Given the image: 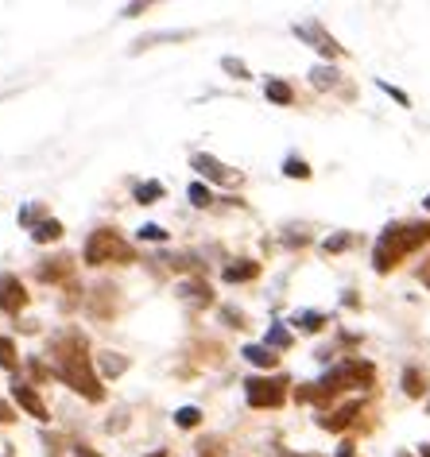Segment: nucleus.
I'll use <instances>...</instances> for the list:
<instances>
[{
  "label": "nucleus",
  "mask_w": 430,
  "mask_h": 457,
  "mask_svg": "<svg viewBox=\"0 0 430 457\" xmlns=\"http://www.w3.org/2000/svg\"><path fill=\"white\" fill-rule=\"evenodd\" d=\"M51 376H59L62 384H70L78 395L86 399H105V387H101L94 361H89V341L82 329H62L59 337L51 341Z\"/></svg>",
  "instance_id": "nucleus-1"
},
{
  "label": "nucleus",
  "mask_w": 430,
  "mask_h": 457,
  "mask_svg": "<svg viewBox=\"0 0 430 457\" xmlns=\"http://www.w3.org/2000/svg\"><path fill=\"white\" fill-rule=\"evenodd\" d=\"M426 241H430V221H395L380 233L376 248H372V264H376V271H392L403 256H411Z\"/></svg>",
  "instance_id": "nucleus-2"
},
{
  "label": "nucleus",
  "mask_w": 430,
  "mask_h": 457,
  "mask_svg": "<svg viewBox=\"0 0 430 457\" xmlns=\"http://www.w3.org/2000/svg\"><path fill=\"white\" fill-rule=\"evenodd\" d=\"M372 380H376V369H372L368 361H342L337 369L326 372L318 384L302 387L299 399H307V403H330L334 395L349 392V387H372Z\"/></svg>",
  "instance_id": "nucleus-3"
},
{
  "label": "nucleus",
  "mask_w": 430,
  "mask_h": 457,
  "mask_svg": "<svg viewBox=\"0 0 430 457\" xmlns=\"http://www.w3.org/2000/svg\"><path fill=\"white\" fill-rule=\"evenodd\" d=\"M136 260V248L124 241L120 233L112 228H94L86 241V264L94 268H105V264H132Z\"/></svg>",
  "instance_id": "nucleus-4"
},
{
  "label": "nucleus",
  "mask_w": 430,
  "mask_h": 457,
  "mask_svg": "<svg viewBox=\"0 0 430 457\" xmlns=\"http://www.w3.org/2000/svg\"><path fill=\"white\" fill-rule=\"evenodd\" d=\"M244 395L252 407H283V399H287V376H252L244 384Z\"/></svg>",
  "instance_id": "nucleus-5"
},
{
  "label": "nucleus",
  "mask_w": 430,
  "mask_h": 457,
  "mask_svg": "<svg viewBox=\"0 0 430 457\" xmlns=\"http://www.w3.org/2000/svg\"><path fill=\"white\" fill-rule=\"evenodd\" d=\"M295 36H299V39H307L314 51L326 54V59H337V54H342V47H337V39H334L322 24H299V28H295Z\"/></svg>",
  "instance_id": "nucleus-6"
},
{
  "label": "nucleus",
  "mask_w": 430,
  "mask_h": 457,
  "mask_svg": "<svg viewBox=\"0 0 430 457\" xmlns=\"http://www.w3.org/2000/svg\"><path fill=\"white\" fill-rule=\"evenodd\" d=\"M24 306H28L24 283H20L16 276H0V311H4V314H20Z\"/></svg>",
  "instance_id": "nucleus-7"
},
{
  "label": "nucleus",
  "mask_w": 430,
  "mask_h": 457,
  "mask_svg": "<svg viewBox=\"0 0 430 457\" xmlns=\"http://www.w3.org/2000/svg\"><path fill=\"white\" fill-rule=\"evenodd\" d=\"M194 167H198L210 182H221V187H233V182H241V175H236L233 167H225L221 159H213V155H194Z\"/></svg>",
  "instance_id": "nucleus-8"
},
{
  "label": "nucleus",
  "mask_w": 430,
  "mask_h": 457,
  "mask_svg": "<svg viewBox=\"0 0 430 457\" xmlns=\"http://www.w3.org/2000/svg\"><path fill=\"white\" fill-rule=\"evenodd\" d=\"M12 399H16V403L28 411L31 419H39V422H47V419H51V415H47V407H43V399L36 395V387H28V384H16V387H12Z\"/></svg>",
  "instance_id": "nucleus-9"
},
{
  "label": "nucleus",
  "mask_w": 430,
  "mask_h": 457,
  "mask_svg": "<svg viewBox=\"0 0 430 457\" xmlns=\"http://www.w3.org/2000/svg\"><path fill=\"white\" fill-rule=\"evenodd\" d=\"M74 271V260L70 256H59V260H47V264L39 268V279L43 283H59V279H66Z\"/></svg>",
  "instance_id": "nucleus-10"
},
{
  "label": "nucleus",
  "mask_w": 430,
  "mask_h": 457,
  "mask_svg": "<svg viewBox=\"0 0 430 457\" xmlns=\"http://www.w3.org/2000/svg\"><path fill=\"white\" fill-rule=\"evenodd\" d=\"M260 276V264H252V260H236V264L225 268V283H248Z\"/></svg>",
  "instance_id": "nucleus-11"
},
{
  "label": "nucleus",
  "mask_w": 430,
  "mask_h": 457,
  "mask_svg": "<svg viewBox=\"0 0 430 457\" xmlns=\"http://www.w3.org/2000/svg\"><path fill=\"white\" fill-rule=\"evenodd\" d=\"M357 415H360V403H345L342 411H334V415H326V419H322V427H326V430H345V427H349V422H353Z\"/></svg>",
  "instance_id": "nucleus-12"
},
{
  "label": "nucleus",
  "mask_w": 430,
  "mask_h": 457,
  "mask_svg": "<svg viewBox=\"0 0 430 457\" xmlns=\"http://www.w3.org/2000/svg\"><path fill=\"white\" fill-rule=\"evenodd\" d=\"M244 357L252 361V364H260V369H276V353H271L268 345H248Z\"/></svg>",
  "instance_id": "nucleus-13"
},
{
  "label": "nucleus",
  "mask_w": 430,
  "mask_h": 457,
  "mask_svg": "<svg viewBox=\"0 0 430 457\" xmlns=\"http://www.w3.org/2000/svg\"><path fill=\"white\" fill-rule=\"evenodd\" d=\"M31 237H36L39 245H51V241H59V237H62V225L59 221H43V225L31 228Z\"/></svg>",
  "instance_id": "nucleus-14"
},
{
  "label": "nucleus",
  "mask_w": 430,
  "mask_h": 457,
  "mask_svg": "<svg viewBox=\"0 0 430 457\" xmlns=\"http://www.w3.org/2000/svg\"><path fill=\"white\" fill-rule=\"evenodd\" d=\"M268 101H276V105H291L295 94H291L287 82H276V78H271V82H268Z\"/></svg>",
  "instance_id": "nucleus-15"
},
{
  "label": "nucleus",
  "mask_w": 430,
  "mask_h": 457,
  "mask_svg": "<svg viewBox=\"0 0 430 457\" xmlns=\"http://www.w3.org/2000/svg\"><path fill=\"white\" fill-rule=\"evenodd\" d=\"M16 345H12V341H8V337H0V369H8V372H12L16 369Z\"/></svg>",
  "instance_id": "nucleus-16"
},
{
  "label": "nucleus",
  "mask_w": 430,
  "mask_h": 457,
  "mask_svg": "<svg viewBox=\"0 0 430 457\" xmlns=\"http://www.w3.org/2000/svg\"><path fill=\"white\" fill-rule=\"evenodd\" d=\"M403 392L407 395H423V376H418V369H407L403 372Z\"/></svg>",
  "instance_id": "nucleus-17"
},
{
  "label": "nucleus",
  "mask_w": 430,
  "mask_h": 457,
  "mask_svg": "<svg viewBox=\"0 0 430 457\" xmlns=\"http://www.w3.org/2000/svg\"><path fill=\"white\" fill-rule=\"evenodd\" d=\"M295 326H299V329H310V334H314V329H322V326H326V314L307 311V314H299V318H295Z\"/></svg>",
  "instance_id": "nucleus-18"
},
{
  "label": "nucleus",
  "mask_w": 430,
  "mask_h": 457,
  "mask_svg": "<svg viewBox=\"0 0 430 457\" xmlns=\"http://www.w3.org/2000/svg\"><path fill=\"white\" fill-rule=\"evenodd\" d=\"M183 295L190 303H210V287H206V283H186Z\"/></svg>",
  "instance_id": "nucleus-19"
},
{
  "label": "nucleus",
  "mask_w": 430,
  "mask_h": 457,
  "mask_svg": "<svg viewBox=\"0 0 430 457\" xmlns=\"http://www.w3.org/2000/svg\"><path fill=\"white\" fill-rule=\"evenodd\" d=\"M334 71H330V66H318V71H310V82L314 86H318V89H326V86H334Z\"/></svg>",
  "instance_id": "nucleus-20"
},
{
  "label": "nucleus",
  "mask_w": 430,
  "mask_h": 457,
  "mask_svg": "<svg viewBox=\"0 0 430 457\" xmlns=\"http://www.w3.org/2000/svg\"><path fill=\"white\" fill-rule=\"evenodd\" d=\"M291 345V334H287V329H271V334H268V349H287Z\"/></svg>",
  "instance_id": "nucleus-21"
},
{
  "label": "nucleus",
  "mask_w": 430,
  "mask_h": 457,
  "mask_svg": "<svg viewBox=\"0 0 430 457\" xmlns=\"http://www.w3.org/2000/svg\"><path fill=\"white\" fill-rule=\"evenodd\" d=\"M136 198H140L144 205H148L152 198H163V187H160V182H148V187H140V190H136Z\"/></svg>",
  "instance_id": "nucleus-22"
},
{
  "label": "nucleus",
  "mask_w": 430,
  "mask_h": 457,
  "mask_svg": "<svg viewBox=\"0 0 430 457\" xmlns=\"http://www.w3.org/2000/svg\"><path fill=\"white\" fill-rule=\"evenodd\" d=\"M283 170H287L291 179H307V175H310V167L302 163V159H287V163H283Z\"/></svg>",
  "instance_id": "nucleus-23"
},
{
  "label": "nucleus",
  "mask_w": 430,
  "mask_h": 457,
  "mask_svg": "<svg viewBox=\"0 0 430 457\" xmlns=\"http://www.w3.org/2000/svg\"><path fill=\"white\" fill-rule=\"evenodd\" d=\"M198 411L194 407H183V411H175V422H178V427H198Z\"/></svg>",
  "instance_id": "nucleus-24"
},
{
  "label": "nucleus",
  "mask_w": 430,
  "mask_h": 457,
  "mask_svg": "<svg viewBox=\"0 0 430 457\" xmlns=\"http://www.w3.org/2000/svg\"><path fill=\"white\" fill-rule=\"evenodd\" d=\"M190 202H194V205H210V202H213V198H210V187L194 182V187H190Z\"/></svg>",
  "instance_id": "nucleus-25"
},
{
  "label": "nucleus",
  "mask_w": 430,
  "mask_h": 457,
  "mask_svg": "<svg viewBox=\"0 0 430 457\" xmlns=\"http://www.w3.org/2000/svg\"><path fill=\"white\" fill-rule=\"evenodd\" d=\"M221 66H225V71H229L233 78H248V66L236 62V59H221Z\"/></svg>",
  "instance_id": "nucleus-26"
},
{
  "label": "nucleus",
  "mask_w": 430,
  "mask_h": 457,
  "mask_svg": "<svg viewBox=\"0 0 430 457\" xmlns=\"http://www.w3.org/2000/svg\"><path fill=\"white\" fill-rule=\"evenodd\" d=\"M140 237H144V241H167V233H163L160 225H144V228H140Z\"/></svg>",
  "instance_id": "nucleus-27"
},
{
  "label": "nucleus",
  "mask_w": 430,
  "mask_h": 457,
  "mask_svg": "<svg viewBox=\"0 0 430 457\" xmlns=\"http://www.w3.org/2000/svg\"><path fill=\"white\" fill-rule=\"evenodd\" d=\"M349 245H353V237H330V241H326V253H342Z\"/></svg>",
  "instance_id": "nucleus-28"
},
{
  "label": "nucleus",
  "mask_w": 430,
  "mask_h": 457,
  "mask_svg": "<svg viewBox=\"0 0 430 457\" xmlns=\"http://www.w3.org/2000/svg\"><path fill=\"white\" fill-rule=\"evenodd\" d=\"M101 369L117 376V372H124V361H120V357H112V353H109V357H105V364H101Z\"/></svg>",
  "instance_id": "nucleus-29"
},
{
  "label": "nucleus",
  "mask_w": 430,
  "mask_h": 457,
  "mask_svg": "<svg viewBox=\"0 0 430 457\" xmlns=\"http://www.w3.org/2000/svg\"><path fill=\"white\" fill-rule=\"evenodd\" d=\"M12 419H16V411L8 407V403H0V427H8V422H12Z\"/></svg>",
  "instance_id": "nucleus-30"
},
{
  "label": "nucleus",
  "mask_w": 430,
  "mask_h": 457,
  "mask_svg": "<svg viewBox=\"0 0 430 457\" xmlns=\"http://www.w3.org/2000/svg\"><path fill=\"white\" fill-rule=\"evenodd\" d=\"M418 279H423V283H426V287H430V260H426V264H423V271H418Z\"/></svg>",
  "instance_id": "nucleus-31"
},
{
  "label": "nucleus",
  "mask_w": 430,
  "mask_h": 457,
  "mask_svg": "<svg viewBox=\"0 0 430 457\" xmlns=\"http://www.w3.org/2000/svg\"><path fill=\"white\" fill-rule=\"evenodd\" d=\"M337 457H357V453H353V445H342V450H337Z\"/></svg>",
  "instance_id": "nucleus-32"
},
{
  "label": "nucleus",
  "mask_w": 430,
  "mask_h": 457,
  "mask_svg": "<svg viewBox=\"0 0 430 457\" xmlns=\"http://www.w3.org/2000/svg\"><path fill=\"white\" fill-rule=\"evenodd\" d=\"M78 457H97V453L89 450V445H82V450H78Z\"/></svg>",
  "instance_id": "nucleus-33"
},
{
  "label": "nucleus",
  "mask_w": 430,
  "mask_h": 457,
  "mask_svg": "<svg viewBox=\"0 0 430 457\" xmlns=\"http://www.w3.org/2000/svg\"><path fill=\"white\" fill-rule=\"evenodd\" d=\"M423 457H430V442H426V445H423Z\"/></svg>",
  "instance_id": "nucleus-34"
},
{
  "label": "nucleus",
  "mask_w": 430,
  "mask_h": 457,
  "mask_svg": "<svg viewBox=\"0 0 430 457\" xmlns=\"http://www.w3.org/2000/svg\"><path fill=\"white\" fill-rule=\"evenodd\" d=\"M423 205H426V210H430V194H426V202H423Z\"/></svg>",
  "instance_id": "nucleus-35"
},
{
  "label": "nucleus",
  "mask_w": 430,
  "mask_h": 457,
  "mask_svg": "<svg viewBox=\"0 0 430 457\" xmlns=\"http://www.w3.org/2000/svg\"><path fill=\"white\" fill-rule=\"evenodd\" d=\"M152 457H167V453H163V450H160V453H152Z\"/></svg>",
  "instance_id": "nucleus-36"
},
{
  "label": "nucleus",
  "mask_w": 430,
  "mask_h": 457,
  "mask_svg": "<svg viewBox=\"0 0 430 457\" xmlns=\"http://www.w3.org/2000/svg\"><path fill=\"white\" fill-rule=\"evenodd\" d=\"M283 457H287V453H283Z\"/></svg>",
  "instance_id": "nucleus-37"
},
{
  "label": "nucleus",
  "mask_w": 430,
  "mask_h": 457,
  "mask_svg": "<svg viewBox=\"0 0 430 457\" xmlns=\"http://www.w3.org/2000/svg\"><path fill=\"white\" fill-rule=\"evenodd\" d=\"M8 457H12V453H8Z\"/></svg>",
  "instance_id": "nucleus-38"
},
{
  "label": "nucleus",
  "mask_w": 430,
  "mask_h": 457,
  "mask_svg": "<svg viewBox=\"0 0 430 457\" xmlns=\"http://www.w3.org/2000/svg\"><path fill=\"white\" fill-rule=\"evenodd\" d=\"M403 457H407V453H403Z\"/></svg>",
  "instance_id": "nucleus-39"
}]
</instances>
